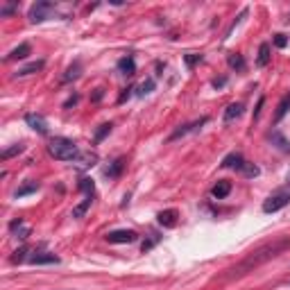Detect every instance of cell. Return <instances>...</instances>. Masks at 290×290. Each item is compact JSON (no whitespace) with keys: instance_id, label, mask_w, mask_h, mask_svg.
<instances>
[{"instance_id":"1","label":"cell","mask_w":290,"mask_h":290,"mask_svg":"<svg viewBox=\"0 0 290 290\" xmlns=\"http://www.w3.org/2000/svg\"><path fill=\"white\" fill-rule=\"evenodd\" d=\"M288 249H290V236L274 238V241H270V242H265V245H261V247H256L254 252H249L242 261H238L236 265H231L229 270H225L220 279L222 281H236V279H241V277H245V274L258 270L261 265L268 263V261L277 258L279 254L288 252Z\"/></svg>"},{"instance_id":"2","label":"cell","mask_w":290,"mask_h":290,"mask_svg":"<svg viewBox=\"0 0 290 290\" xmlns=\"http://www.w3.org/2000/svg\"><path fill=\"white\" fill-rule=\"evenodd\" d=\"M48 152L57 161H77L82 156L80 150H77V145L70 139H64V136H54L48 145Z\"/></svg>"},{"instance_id":"3","label":"cell","mask_w":290,"mask_h":290,"mask_svg":"<svg viewBox=\"0 0 290 290\" xmlns=\"http://www.w3.org/2000/svg\"><path fill=\"white\" fill-rule=\"evenodd\" d=\"M290 204V191H281V193H274L270 195L268 199L263 202V211L265 213H277V211H281L284 206Z\"/></svg>"},{"instance_id":"4","label":"cell","mask_w":290,"mask_h":290,"mask_svg":"<svg viewBox=\"0 0 290 290\" xmlns=\"http://www.w3.org/2000/svg\"><path fill=\"white\" fill-rule=\"evenodd\" d=\"M107 241L111 245H129V242L139 241V234L132 229H116V231H109L107 234Z\"/></svg>"},{"instance_id":"5","label":"cell","mask_w":290,"mask_h":290,"mask_svg":"<svg viewBox=\"0 0 290 290\" xmlns=\"http://www.w3.org/2000/svg\"><path fill=\"white\" fill-rule=\"evenodd\" d=\"M52 11H54L52 2H34V5L30 7V21L32 23H43L50 14H52Z\"/></svg>"},{"instance_id":"6","label":"cell","mask_w":290,"mask_h":290,"mask_svg":"<svg viewBox=\"0 0 290 290\" xmlns=\"http://www.w3.org/2000/svg\"><path fill=\"white\" fill-rule=\"evenodd\" d=\"M206 123H209V118H206V116H204V118L195 120V123H188V125H184V127L175 129V132H172V134H170V139H168V141H170V143H172V141H177V139H184V136H186V134H191V132H195V129H199V127H202V125H206Z\"/></svg>"},{"instance_id":"7","label":"cell","mask_w":290,"mask_h":290,"mask_svg":"<svg viewBox=\"0 0 290 290\" xmlns=\"http://www.w3.org/2000/svg\"><path fill=\"white\" fill-rule=\"evenodd\" d=\"M25 123L27 127H32L39 134H48V123H46L41 113H25Z\"/></svg>"},{"instance_id":"8","label":"cell","mask_w":290,"mask_h":290,"mask_svg":"<svg viewBox=\"0 0 290 290\" xmlns=\"http://www.w3.org/2000/svg\"><path fill=\"white\" fill-rule=\"evenodd\" d=\"M30 263L32 265H50V263H59V256L52 252H34L30 256Z\"/></svg>"},{"instance_id":"9","label":"cell","mask_w":290,"mask_h":290,"mask_svg":"<svg viewBox=\"0 0 290 290\" xmlns=\"http://www.w3.org/2000/svg\"><path fill=\"white\" fill-rule=\"evenodd\" d=\"M156 220H159V225H161V227H168V229H172V227L177 225V211H175V209L161 211V213L156 215Z\"/></svg>"},{"instance_id":"10","label":"cell","mask_w":290,"mask_h":290,"mask_svg":"<svg viewBox=\"0 0 290 290\" xmlns=\"http://www.w3.org/2000/svg\"><path fill=\"white\" fill-rule=\"evenodd\" d=\"M118 70H120V75H127L132 77L136 73V61L132 54H127V57H123V59L118 61Z\"/></svg>"},{"instance_id":"11","label":"cell","mask_w":290,"mask_h":290,"mask_svg":"<svg viewBox=\"0 0 290 290\" xmlns=\"http://www.w3.org/2000/svg\"><path fill=\"white\" fill-rule=\"evenodd\" d=\"M229 193H231V182H227V179H220V182L211 188V195L215 199H225Z\"/></svg>"},{"instance_id":"12","label":"cell","mask_w":290,"mask_h":290,"mask_svg":"<svg viewBox=\"0 0 290 290\" xmlns=\"http://www.w3.org/2000/svg\"><path fill=\"white\" fill-rule=\"evenodd\" d=\"M242 111H245L242 102H234V104H229V107H227V111H225V123H227V125L234 123L236 118H241V116H242Z\"/></svg>"},{"instance_id":"13","label":"cell","mask_w":290,"mask_h":290,"mask_svg":"<svg viewBox=\"0 0 290 290\" xmlns=\"http://www.w3.org/2000/svg\"><path fill=\"white\" fill-rule=\"evenodd\" d=\"M242 166H245V161H242V156L238 152H231V154H227L222 159V168H236V170H241Z\"/></svg>"},{"instance_id":"14","label":"cell","mask_w":290,"mask_h":290,"mask_svg":"<svg viewBox=\"0 0 290 290\" xmlns=\"http://www.w3.org/2000/svg\"><path fill=\"white\" fill-rule=\"evenodd\" d=\"M91 202H93V195H84V199L70 211V215H73V218H84V213L91 209Z\"/></svg>"},{"instance_id":"15","label":"cell","mask_w":290,"mask_h":290,"mask_svg":"<svg viewBox=\"0 0 290 290\" xmlns=\"http://www.w3.org/2000/svg\"><path fill=\"white\" fill-rule=\"evenodd\" d=\"M123 168H125V159L120 156V159H116V161H113L109 168H104V175H107L109 179H118L120 172H123Z\"/></svg>"},{"instance_id":"16","label":"cell","mask_w":290,"mask_h":290,"mask_svg":"<svg viewBox=\"0 0 290 290\" xmlns=\"http://www.w3.org/2000/svg\"><path fill=\"white\" fill-rule=\"evenodd\" d=\"M27 54H30V43H18L16 48H14L9 54H7V61H14V59H25Z\"/></svg>"},{"instance_id":"17","label":"cell","mask_w":290,"mask_h":290,"mask_svg":"<svg viewBox=\"0 0 290 290\" xmlns=\"http://www.w3.org/2000/svg\"><path fill=\"white\" fill-rule=\"evenodd\" d=\"M270 141H272L277 147H279L281 152H290V143L284 139V134H281L279 129H274V132H270Z\"/></svg>"},{"instance_id":"18","label":"cell","mask_w":290,"mask_h":290,"mask_svg":"<svg viewBox=\"0 0 290 290\" xmlns=\"http://www.w3.org/2000/svg\"><path fill=\"white\" fill-rule=\"evenodd\" d=\"M46 66V61L43 59H39V61H32V64H27V66H23V68H18L16 70V75L18 77H25V75H32V73H39V70Z\"/></svg>"},{"instance_id":"19","label":"cell","mask_w":290,"mask_h":290,"mask_svg":"<svg viewBox=\"0 0 290 290\" xmlns=\"http://www.w3.org/2000/svg\"><path fill=\"white\" fill-rule=\"evenodd\" d=\"M270 64V43H261L258 48V57H256V66L258 68H265Z\"/></svg>"},{"instance_id":"20","label":"cell","mask_w":290,"mask_h":290,"mask_svg":"<svg viewBox=\"0 0 290 290\" xmlns=\"http://www.w3.org/2000/svg\"><path fill=\"white\" fill-rule=\"evenodd\" d=\"M288 111H290V93H286L284 100H281L279 107H277V113H274V123H279V120L284 118Z\"/></svg>"},{"instance_id":"21","label":"cell","mask_w":290,"mask_h":290,"mask_svg":"<svg viewBox=\"0 0 290 290\" xmlns=\"http://www.w3.org/2000/svg\"><path fill=\"white\" fill-rule=\"evenodd\" d=\"M77 186H80V191H82V193H84V195H96V184H93V179H89V177H82Z\"/></svg>"},{"instance_id":"22","label":"cell","mask_w":290,"mask_h":290,"mask_svg":"<svg viewBox=\"0 0 290 290\" xmlns=\"http://www.w3.org/2000/svg\"><path fill=\"white\" fill-rule=\"evenodd\" d=\"M154 91V80H152V77H147V80L145 82H141L139 84V89H136V96H147V93H152Z\"/></svg>"},{"instance_id":"23","label":"cell","mask_w":290,"mask_h":290,"mask_svg":"<svg viewBox=\"0 0 290 290\" xmlns=\"http://www.w3.org/2000/svg\"><path fill=\"white\" fill-rule=\"evenodd\" d=\"M37 191H39V184H37V182H30V184H25V186L18 188V191H16L14 195H16V197H25V195L37 193Z\"/></svg>"},{"instance_id":"24","label":"cell","mask_w":290,"mask_h":290,"mask_svg":"<svg viewBox=\"0 0 290 290\" xmlns=\"http://www.w3.org/2000/svg\"><path fill=\"white\" fill-rule=\"evenodd\" d=\"M82 75V66L80 61H75V64L70 66L68 70H66V75H64V82H70V80H77V77Z\"/></svg>"},{"instance_id":"25","label":"cell","mask_w":290,"mask_h":290,"mask_svg":"<svg viewBox=\"0 0 290 290\" xmlns=\"http://www.w3.org/2000/svg\"><path fill=\"white\" fill-rule=\"evenodd\" d=\"M227 61H229L231 68H236V70H242V68H245V59H242V54H238V52H231Z\"/></svg>"},{"instance_id":"26","label":"cell","mask_w":290,"mask_h":290,"mask_svg":"<svg viewBox=\"0 0 290 290\" xmlns=\"http://www.w3.org/2000/svg\"><path fill=\"white\" fill-rule=\"evenodd\" d=\"M241 172L245 175V177H249V179H254V177H258V175H261L258 166H254V163H247V161H245V166L241 168Z\"/></svg>"},{"instance_id":"27","label":"cell","mask_w":290,"mask_h":290,"mask_svg":"<svg viewBox=\"0 0 290 290\" xmlns=\"http://www.w3.org/2000/svg\"><path fill=\"white\" fill-rule=\"evenodd\" d=\"M23 150H25V145H21V143H18V145H14V147H9V150H5V152H2V161L11 159L14 154H21Z\"/></svg>"},{"instance_id":"28","label":"cell","mask_w":290,"mask_h":290,"mask_svg":"<svg viewBox=\"0 0 290 290\" xmlns=\"http://www.w3.org/2000/svg\"><path fill=\"white\" fill-rule=\"evenodd\" d=\"M184 61H186L188 68H193L195 64H199V61H202V54H197V52H188L186 57H184Z\"/></svg>"},{"instance_id":"29","label":"cell","mask_w":290,"mask_h":290,"mask_svg":"<svg viewBox=\"0 0 290 290\" xmlns=\"http://www.w3.org/2000/svg\"><path fill=\"white\" fill-rule=\"evenodd\" d=\"M97 161V156L96 154H84V156H80V168H89V166H93V163Z\"/></svg>"},{"instance_id":"30","label":"cell","mask_w":290,"mask_h":290,"mask_svg":"<svg viewBox=\"0 0 290 290\" xmlns=\"http://www.w3.org/2000/svg\"><path fill=\"white\" fill-rule=\"evenodd\" d=\"M111 132V123H107V125H100V129L96 132V143H100V141L104 139V136Z\"/></svg>"},{"instance_id":"31","label":"cell","mask_w":290,"mask_h":290,"mask_svg":"<svg viewBox=\"0 0 290 290\" xmlns=\"http://www.w3.org/2000/svg\"><path fill=\"white\" fill-rule=\"evenodd\" d=\"M25 254H27V245H23L21 249H16V252H14V256H11V263H23Z\"/></svg>"},{"instance_id":"32","label":"cell","mask_w":290,"mask_h":290,"mask_svg":"<svg viewBox=\"0 0 290 290\" xmlns=\"http://www.w3.org/2000/svg\"><path fill=\"white\" fill-rule=\"evenodd\" d=\"M16 9H18V2H9V5H2V7H0V16H9V14H14Z\"/></svg>"},{"instance_id":"33","label":"cell","mask_w":290,"mask_h":290,"mask_svg":"<svg viewBox=\"0 0 290 290\" xmlns=\"http://www.w3.org/2000/svg\"><path fill=\"white\" fill-rule=\"evenodd\" d=\"M30 231H32V229H30V227H27V225H23V227H18V229L14 231V234H16V238H21V241H25V238L30 236Z\"/></svg>"},{"instance_id":"34","label":"cell","mask_w":290,"mask_h":290,"mask_svg":"<svg viewBox=\"0 0 290 290\" xmlns=\"http://www.w3.org/2000/svg\"><path fill=\"white\" fill-rule=\"evenodd\" d=\"M286 43H288L286 34H274V46H277V48H286Z\"/></svg>"},{"instance_id":"35","label":"cell","mask_w":290,"mask_h":290,"mask_svg":"<svg viewBox=\"0 0 290 290\" xmlns=\"http://www.w3.org/2000/svg\"><path fill=\"white\" fill-rule=\"evenodd\" d=\"M263 102H265V97H258V104H256V109H254V118L261 116V107H263Z\"/></svg>"},{"instance_id":"36","label":"cell","mask_w":290,"mask_h":290,"mask_svg":"<svg viewBox=\"0 0 290 290\" xmlns=\"http://www.w3.org/2000/svg\"><path fill=\"white\" fill-rule=\"evenodd\" d=\"M225 84H227V77H220V80H213V86H215V89H222Z\"/></svg>"},{"instance_id":"37","label":"cell","mask_w":290,"mask_h":290,"mask_svg":"<svg viewBox=\"0 0 290 290\" xmlns=\"http://www.w3.org/2000/svg\"><path fill=\"white\" fill-rule=\"evenodd\" d=\"M75 102H77V96H73V97H70V100H66V104H64V107L68 109V107H73V104H75Z\"/></svg>"},{"instance_id":"38","label":"cell","mask_w":290,"mask_h":290,"mask_svg":"<svg viewBox=\"0 0 290 290\" xmlns=\"http://www.w3.org/2000/svg\"><path fill=\"white\" fill-rule=\"evenodd\" d=\"M286 186L290 188V172H288V177H286Z\"/></svg>"}]
</instances>
